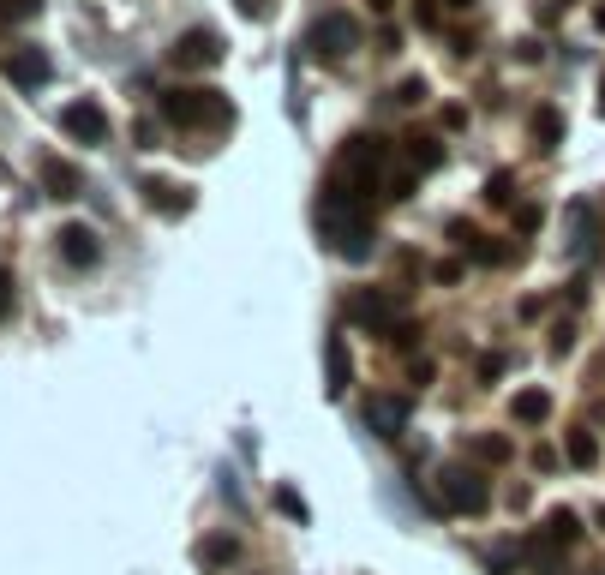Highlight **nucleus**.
<instances>
[{
	"label": "nucleus",
	"instance_id": "obj_4",
	"mask_svg": "<svg viewBox=\"0 0 605 575\" xmlns=\"http://www.w3.org/2000/svg\"><path fill=\"white\" fill-rule=\"evenodd\" d=\"M438 504H444L450 516H486V510H492V486H486L480 468L450 462V468L438 474Z\"/></svg>",
	"mask_w": 605,
	"mask_h": 575
},
{
	"label": "nucleus",
	"instance_id": "obj_9",
	"mask_svg": "<svg viewBox=\"0 0 605 575\" xmlns=\"http://www.w3.org/2000/svg\"><path fill=\"white\" fill-rule=\"evenodd\" d=\"M348 318H354L360 330H372V336H384V330H402V324H396V312H390V300H384V294H372V288L348 294Z\"/></svg>",
	"mask_w": 605,
	"mask_h": 575
},
{
	"label": "nucleus",
	"instance_id": "obj_20",
	"mask_svg": "<svg viewBox=\"0 0 605 575\" xmlns=\"http://www.w3.org/2000/svg\"><path fill=\"white\" fill-rule=\"evenodd\" d=\"M588 246H594V210H588V204H576V210H570V252L582 258Z\"/></svg>",
	"mask_w": 605,
	"mask_h": 575
},
{
	"label": "nucleus",
	"instance_id": "obj_14",
	"mask_svg": "<svg viewBox=\"0 0 605 575\" xmlns=\"http://www.w3.org/2000/svg\"><path fill=\"white\" fill-rule=\"evenodd\" d=\"M42 186H48V198H78V192H84V174H78L72 162L48 156V162H42Z\"/></svg>",
	"mask_w": 605,
	"mask_h": 575
},
{
	"label": "nucleus",
	"instance_id": "obj_8",
	"mask_svg": "<svg viewBox=\"0 0 605 575\" xmlns=\"http://www.w3.org/2000/svg\"><path fill=\"white\" fill-rule=\"evenodd\" d=\"M60 132L78 138V144H102V138H108V114H102L96 102H66V108H60Z\"/></svg>",
	"mask_w": 605,
	"mask_h": 575
},
{
	"label": "nucleus",
	"instance_id": "obj_25",
	"mask_svg": "<svg viewBox=\"0 0 605 575\" xmlns=\"http://www.w3.org/2000/svg\"><path fill=\"white\" fill-rule=\"evenodd\" d=\"M510 192H516L510 174H492V180H486V204H510Z\"/></svg>",
	"mask_w": 605,
	"mask_h": 575
},
{
	"label": "nucleus",
	"instance_id": "obj_10",
	"mask_svg": "<svg viewBox=\"0 0 605 575\" xmlns=\"http://www.w3.org/2000/svg\"><path fill=\"white\" fill-rule=\"evenodd\" d=\"M408 414H414L408 396H372V402H366V426H372L378 438H402V432H408Z\"/></svg>",
	"mask_w": 605,
	"mask_h": 575
},
{
	"label": "nucleus",
	"instance_id": "obj_7",
	"mask_svg": "<svg viewBox=\"0 0 605 575\" xmlns=\"http://www.w3.org/2000/svg\"><path fill=\"white\" fill-rule=\"evenodd\" d=\"M0 72H6V84H18V90H42V84L54 78V60H48L42 48H6Z\"/></svg>",
	"mask_w": 605,
	"mask_h": 575
},
{
	"label": "nucleus",
	"instance_id": "obj_31",
	"mask_svg": "<svg viewBox=\"0 0 605 575\" xmlns=\"http://www.w3.org/2000/svg\"><path fill=\"white\" fill-rule=\"evenodd\" d=\"M594 24H600V30H605V6H600V12H594Z\"/></svg>",
	"mask_w": 605,
	"mask_h": 575
},
{
	"label": "nucleus",
	"instance_id": "obj_19",
	"mask_svg": "<svg viewBox=\"0 0 605 575\" xmlns=\"http://www.w3.org/2000/svg\"><path fill=\"white\" fill-rule=\"evenodd\" d=\"M558 138H564V114H558V108H534V144L552 150Z\"/></svg>",
	"mask_w": 605,
	"mask_h": 575
},
{
	"label": "nucleus",
	"instance_id": "obj_32",
	"mask_svg": "<svg viewBox=\"0 0 605 575\" xmlns=\"http://www.w3.org/2000/svg\"><path fill=\"white\" fill-rule=\"evenodd\" d=\"M600 108H605V84H600Z\"/></svg>",
	"mask_w": 605,
	"mask_h": 575
},
{
	"label": "nucleus",
	"instance_id": "obj_16",
	"mask_svg": "<svg viewBox=\"0 0 605 575\" xmlns=\"http://www.w3.org/2000/svg\"><path fill=\"white\" fill-rule=\"evenodd\" d=\"M540 534H546V540H552V546L564 552V546H576V540H582V516H576V510H552Z\"/></svg>",
	"mask_w": 605,
	"mask_h": 575
},
{
	"label": "nucleus",
	"instance_id": "obj_12",
	"mask_svg": "<svg viewBox=\"0 0 605 575\" xmlns=\"http://www.w3.org/2000/svg\"><path fill=\"white\" fill-rule=\"evenodd\" d=\"M138 192H144V204H150V210H162V216H186V210H192V192H186V186H174V180H162V174H156V180H144Z\"/></svg>",
	"mask_w": 605,
	"mask_h": 575
},
{
	"label": "nucleus",
	"instance_id": "obj_15",
	"mask_svg": "<svg viewBox=\"0 0 605 575\" xmlns=\"http://www.w3.org/2000/svg\"><path fill=\"white\" fill-rule=\"evenodd\" d=\"M510 414H516L522 426H546V420H552V396H546V390H516Z\"/></svg>",
	"mask_w": 605,
	"mask_h": 575
},
{
	"label": "nucleus",
	"instance_id": "obj_3",
	"mask_svg": "<svg viewBox=\"0 0 605 575\" xmlns=\"http://www.w3.org/2000/svg\"><path fill=\"white\" fill-rule=\"evenodd\" d=\"M384 162H390L384 138H366V132H360V138H348V144H342V156H336V192H348V198L378 192Z\"/></svg>",
	"mask_w": 605,
	"mask_h": 575
},
{
	"label": "nucleus",
	"instance_id": "obj_24",
	"mask_svg": "<svg viewBox=\"0 0 605 575\" xmlns=\"http://www.w3.org/2000/svg\"><path fill=\"white\" fill-rule=\"evenodd\" d=\"M396 102H402V108L426 102V78H402V84H396Z\"/></svg>",
	"mask_w": 605,
	"mask_h": 575
},
{
	"label": "nucleus",
	"instance_id": "obj_13",
	"mask_svg": "<svg viewBox=\"0 0 605 575\" xmlns=\"http://www.w3.org/2000/svg\"><path fill=\"white\" fill-rule=\"evenodd\" d=\"M348 384H354V354H348V342H342V336H330V342H324V390H330V396H342Z\"/></svg>",
	"mask_w": 605,
	"mask_h": 575
},
{
	"label": "nucleus",
	"instance_id": "obj_26",
	"mask_svg": "<svg viewBox=\"0 0 605 575\" xmlns=\"http://www.w3.org/2000/svg\"><path fill=\"white\" fill-rule=\"evenodd\" d=\"M480 462H510V438H480Z\"/></svg>",
	"mask_w": 605,
	"mask_h": 575
},
{
	"label": "nucleus",
	"instance_id": "obj_1",
	"mask_svg": "<svg viewBox=\"0 0 605 575\" xmlns=\"http://www.w3.org/2000/svg\"><path fill=\"white\" fill-rule=\"evenodd\" d=\"M318 228H324V246H330L336 258H348V264H366V258H372V222H366L360 198L330 192V198L318 204Z\"/></svg>",
	"mask_w": 605,
	"mask_h": 575
},
{
	"label": "nucleus",
	"instance_id": "obj_22",
	"mask_svg": "<svg viewBox=\"0 0 605 575\" xmlns=\"http://www.w3.org/2000/svg\"><path fill=\"white\" fill-rule=\"evenodd\" d=\"M276 510H282V516H294V522H306V516H312V510H306V498H300L294 486H276Z\"/></svg>",
	"mask_w": 605,
	"mask_h": 575
},
{
	"label": "nucleus",
	"instance_id": "obj_30",
	"mask_svg": "<svg viewBox=\"0 0 605 575\" xmlns=\"http://www.w3.org/2000/svg\"><path fill=\"white\" fill-rule=\"evenodd\" d=\"M390 6H396V0H372V12H390Z\"/></svg>",
	"mask_w": 605,
	"mask_h": 575
},
{
	"label": "nucleus",
	"instance_id": "obj_28",
	"mask_svg": "<svg viewBox=\"0 0 605 575\" xmlns=\"http://www.w3.org/2000/svg\"><path fill=\"white\" fill-rule=\"evenodd\" d=\"M6 306H12V276L0 270V318H6Z\"/></svg>",
	"mask_w": 605,
	"mask_h": 575
},
{
	"label": "nucleus",
	"instance_id": "obj_29",
	"mask_svg": "<svg viewBox=\"0 0 605 575\" xmlns=\"http://www.w3.org/2000/svg\"><path fill=\"white\" fill-rule=\"evenodd\" d=\"M240 12H246V18H264V0H240Z\"/></svg>",
	"mask_w": 605,
	"mask_h": 575
},
{
	"label": "nucleus",
	"instance_id": "obj_17",
	"mask_svg": "<svg viewBox=\"0 0 605 575\" xmlns=\"http://www.w3.org/2000/svg\"><path fill=\"white\" fill-rule=\"evenodd\" d=\"M438 162H444V144H438L432 132H420V138H408V168H414V174H432Z\"/></svg>",
	"mask_w": 605,
	"mask_h": 575
},
{
	"label": "nucleus",
	"instance_id": "obj_11",
	"mask_svg": "<svg viewBox=\"0 0 605 575\" xmlns=\"http://www.w3.org/2000/svg\"><path fill=\"white\" fill-rule=\"evenodd\" d=\"M60 258H66L72 270H90V264L102 258V240H96V228H90V222H66V228H60Z\"/></svg>",
	"mask_w": 605,
	"mask_h": 575
},
{
	"label": "nucleus",
	"instance_id": "obj_5",
	"mask_svg": "<svg viewBox=\"0 0 605 575\" xmlns=\"http://www.w3.org/2000/svg\"><path fill=\"white\" fill-rule=\"evenodd\" d=\"M360 48V18L354 12H324V18H312V30H306V54L312 60H348Z\"/></svg>",
	"mask_w": 605,
	"mask_h": 575
},
{
	"label": "nucleus",
	"instance_id": "obj_23",
	"mask_svg": "<svg viewBox=\"0 0 605 575\" xmlns=\"http://www.w3.org/2000/svg\"><path fill=\"white\" fill-rule=\"evenodd\" d=\"M42 12V0H0V18L6 24H24V18H36Z\"/></svg>",
	"mask_w": 605,
	"mask_h": 575
},
{
	"label": "nucleus",
	"instance_id": "obj_6",
	"mask_svg": "<svg viewBox=\"0 0 605 575\" xmlns=\"http://www.w3.org/2000/svg\"><path fill=\"white\" fill-rule=\"evenodd\" d=\"M168 60H174L180 72H210V66H222V36H216V30H186V36L168 48Z\"/></svg>",
	"mask_w": 605,
	"mask_h": 575
},
{
	"label": "nucleus",
	"instance_id": "obj_21",
	"mask_svg": "<svg viewBox=\"0 0 605 575\" xmlns=\"http://www.w3.org/2000/svg\"><path fill=\"white\" fill-rule=\"evenodd\" d=\"M570 462H576V468H594V462H600V444H594L588 432H570Z\"/></svg>",
	"mask_w": 605,
	"mask_h": 575
},
{
	"label": "nucleus",
	"instance_id": "obj_18",
	"mask_svg": "<svg viewBox=\"0 0 605 575\" xmlns=\"http://www.w3.org/2000/svg\"><path fill=\"white\" fill-rule=\"evenodd\" d=\"M234 558H240L234 534H210V540L198 546V564H204V570H222V564H234Z\"/></svg>",
	"mask_w": 605,
	"mask_h": 575
},
{
	"label": "nucleus",
	"instance_id": "obj_27",
	"mask_svg": "<svg viewBox=\"0 0 605 575\" xmlns=\"http://www.w3.org/2000/svg\"><path fill=\"white\" fill-rule=\"evenodd\" d=\"M516 228H522V234H534V228H540V210H534V204H528V210H516Z\"/></svg>",
	"mask_w": 605,
	"mask_h": 575
},
{
	"label": "nucleus",
	"instance_id": "obj_2",
	"mask_svg": "<svg viewBox=\"0 0 605 575\" xmlns=\"http://www.w3.org/2000/svg\"><path fill=\"white\" fill-rule=\"evenodd\" d=\"M162 120L168 126H186V132H222L234 120V102L210 84H186V90H162Z\"/></svg>",
	"mask_w": 605,
	"mask_h": 575
}]
</instances>
